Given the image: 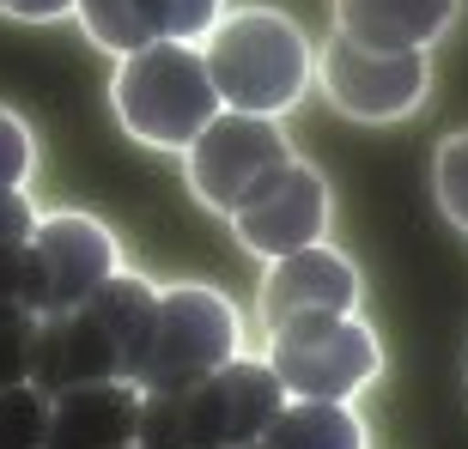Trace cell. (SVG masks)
I'll return each mask as SVG.
<instances>
[{"label": "cell", "mask_w": 468, "mask_h": 449, "mask_svg": "<svg viewBox=\"0 0 468 449\" xmlns=\"http://www.w3.org/2000/svg\"><path fill=\"white\" fill-rule=\"evenodd\" d=\"M201 61H207L219 104L261 121H280L316 86V43L280 6H231L207 31Z\"/></svg>", "instance_id": "6da1fadb"}, {"label": "cell", "mask_w": 468, "mask_h": 449, "mask_svg": "<svg viewBox=\"0 0 468 449\" xmlns=\"http://www.w3.org/2000/svg\"><path fill=\"white\" fill-rule=\"evenodd\" d=\"M153 310L158 286L122 267L86 310L37 322L31 389L55 401L61 389H80V382H128L140 364V346H146V329H153Z\"/></svg>", "instance_id": "7a4b0ae2"}, {"label": "cell", "mask_w": 468, "mask_h": 449, "mask_svg": "<svg viewBox=\"0 0 468 449\" xmlns=\"http://www.w3.org/2000/svg\"><path fill=\"white\" fill-rule=\"evenodd\" d=\"M286 407V389L274 382L268 359H238L189 389L140 395V449H250L268 437V425Z\"/></svg>", "instance_id": "3957f363"}, {"label": "cell", "mask_w": 468, "mask_h": 449, "mask_svg": "<svg viewBox=\"0 0 468 449\" xmlns=\"http://www.w3.org/2000/svg\"><path fill=\"white\" fill-rule=\"evenodd\" d=\"M219 110L226 104L207 79V61L189 43H153L140 55H122L116 73H110L116 128L134 146H153V152H189Z\"/></svg>", "instance_id": "277c9868"}, {"label": "cell", "mask_w": 468, "mask_h": 449, "mask_svg": "<svg viewBox=\"0 0 468 449\" xmlns=\"http://www.w3.org/2000/svg\"><path fill=\"white\" fill-rule=\"evenodd\" d=\"M243 352V310L231 304L219 286L201 279H171L158 286V310L146 346L134 364V389L140 395H165V389H189V382L226 371Z\"/></svg>", "instance_id": "5b68a950"}, {"label": "cell", "mask_w": 468, "mask_h": 449, "mask_svg": "<svg viewBox=\"0 0 468 449\" xmlns=\"http://www.w3.org/2000/svg\"><path fill=\"white\" fill-rule=\"evenodd\" d=\"M116 274H122V243L98 213L80 207L37 213L31 237H25V310L37 322L86 310Z\"/></svg>", "instance_id": "8992f818"}, {"label": "cell", "mask_w": 468, "mask_h": 449, "mask_svg": "<svg viewBox=\"0 0 468 449\" xmlns=\"http://www.w3.org/2000/svg\"><path fill=\"white\" fill-rule=\"evenodd\" d=\"M268 371L286 389V401H341L365 395L383 377V340L359 316H316L268 334Z\"/></svg>", "instance_id": "52a82bcc"}, {"label": "cell", "mask_w": 468, "mask_h": 449, "mask_svg": "<svg viewBox=\"0 0 468 449\" xmlns=\"http://www.w3.org/2000/svg\"><path fill=\"white\" fill-rule=\"evenodd\" d=\"M316 86L347 121L389 128L408 121L432 98V55L426 49H365L347 37H329L316 49Z\"/></svg>", "instance_id": "ba28073f"}, {"label": "cell", "mask_w": 468, "mask_h": 449, "mask_svg": "<svg viewBox=\"0 0 468 449\" xmlns=\"http://www.w3.org/2000/svg\"><path fill=\"white\" fill-rule=\"evenodd\" d=\"M292 158L298 152H292V140H286L280 121L219 110V116L201 128V140L183 152V183H189V194L207 213L231 219V213H238L243 201L268 183V176L286 171Z\"/></svg>", "instance_id": "9c48e42d"}, {"label": "cell", "mask_w": 468, "mask_h": 449, "mask_svg": "<svg viewBox=\"0 0 468 449\" xmlns=\"http://www.w3.org/2000/svg\"><path fill=\"white\" fill-rule=\"evenodd\" d=\"M231 237L243 256L256 261H286L311 243H329L335 224V189L311 158H292L280 176H268L238 213H231Z\"/></svg>", "instance_id": "30bf717a"}, {"label": "cell", "mask_w": 468, "mask_h": 449, "mask_svg": "<svg viewBox=\"0 0 468 449\" xmlns=\"http://www.w3.org/2000/svg\"><path fill=\"white\" fill-rule=\"evenodd\" d=\"M316 316H359V267L335 243H311L286 261H268L256 292V322L268 334Z\"/></svg>", "instance_id": "8fae6325"}, {"label": "cell", "mask_w": 468, "mask_h": 449, "mask_svg": "<svg viewBox=\"0 0 468 449\" xmlns=\"http://www.w3.org/2000/svg\"><path fill=\"white\" fill-rule=\"evenodd\" d=\"M226 13H231L226 0H80L73 6L86 43L116 55V61L153 49V43H189V49H201L207 31Z\"/></svg>", "instance_id": "7c38bea8"}, {"label": "cell", "mask_w": 468, "mask_h": 449, "mask_svg": "<svg viewBox=\"0 0 468 449\" xmlns=\"http://www.w3.org/2000/svg\"><path fill=\"white\" fill-rule=\"evenodd\" d=\"M335 37L365 49H426L444 43L463 18V0H329Z\"/></svg>", "instance_id": "4fadbf2b"}, {"label": "cell", "mask_w": 468, "mask_h": 449, "mask_svg": "<svg viewBox=\"0 0 468 449\" xmlns=\"http://www.w3.org/2000/svg\"><path fill=\"white\" fill-rule=\"evenodd\" d=\"M140 432L134 382H80L49 401V449H128Z\"/></svg>", "instance_id": "5bb4252c"}, {"label": "cell", "mask_w": 468, "mask_h": 449, "mask_svg": "<svg viewBox=\"0 0 468 449\" xmlns=\"http://www.w3.org/2000/svg\"><path fill=\"white\" fill-rule=\"evenodd\" d=\"M261 449H371V432L341 401H286Z\"/></svg>", "instance_id": "9a60e30c"}, {"label": "cell", "mask_w": 468, "mask_h": 449, "mask_svg": "<svg viewBox=\"0 0 468 449\" xmlns=\"http://www.w3.org/2000/svg\"><path fill=\"white\" fill-rule=\"evenodd\" d=\"M432 194H438V213H444L456 231H468V128H456V134L438 140V152H432Z\"/></svg>", "instance_id": "2e32d148"}, {"label": "cell", "mask_w": 468, "mask_h": 449, "mask_svg": "<svg viewBox=\"0 0 468 449\" xmlns=\"http://www.w3.org/2000/svg\"><path fill=\"white\" fill-rule=\"evenodd\" d=\"M0 449H49V395L31 382L0 395Z\"/></svg>", "instance_id": "e0dca14e"}, {"label": "cell", "mask_w": 468, "mask_h": 449, "mask_svg": "<svg viewBox=\"0 0 468 449\" xmlns=\"http://www.w3.org/2000/svg\"><path fill=\"white\" fill-rule=\"evenodd\" d=\"M37 176V134L18 110L0 104V189H25Z\"/></svg>", "instance_id": "ac0fdd59"}, {"label": "cell", "mask_w": 468, "mask_h": 449, "mask_svg": "<svg viewBox=\"0 0 468 449\" xmlns=\"http://www.w3.org/2000/svg\"><path fill=\"white\" fill-rule=\"evenodd\" d=\"M31 340H37V316L31 310H13L0 316V395L31 382Z\"/></svg>", "instance_id": "d6986e66"}, {"label": "cell", "mask_w": 468, "mask_h": 449, "mask_svg": "<svg viewBox=\"0 0 468 449\" xmlns=\"http://www.w3.org/2000/svg\"><path fill=\"white\" fill-rule=\"evenodd\" d=\"M31 224H37L31 194H25V189H0V249H6V243H25V237H31Z\"/></svg>", "instance_id": "ffe728a7"}, {"label": "cell", "mask_w": 468, "mask_h": 449, "mask_svg": "<svg viewBox=\"0 0 468 449\" xmlns=\"http://www.w3.org/2000/svg\"><path fill=\"white\" fill-rule=\"evenodd\" d=\"M25 310V243L0 249V316Z\"/></svg>", "instance_id": "44dd1931"}, {"label": "cell", "mask_w": 468, "mask_h": 449, "mask_svg": "<svg viewBox=\"0 0 468 449\" xmlns=\"http://www.w3.org/2000/svg\"><path fill=\"white\" fill-rule=\"evenodd\" d=\"M80 0H0V18H18V25H55V18H73Z\"/></svg>", "instance_id": "7402d4cb"}, {"label": "cell", "mask_w": 468, "mask_h": 449, "mask_svg": "<svg viewBox=\"0 0 468 449\" xmlns=\"http://www.w3.org/2000/svg\"><path fill=\"white\" fill-rule=\"evenodd\" d=\"M128 449H140V444H128Z\"/></svg>", "instance_id": "603a6c76"}, {"label": "cell", "mask_w": 468, "mask_h": 449, "mask_svg": "<svg viewBox=\"0 0 468 449\" xmlns=\"http://www.w3.org/2000/svg\"><path fill=\"white\" fill-rule=\"evenodd\" d=\"M250 449H261V444H250Z\"/></svg>", "instance_id": "cb8c5ba5"}]
</instances>
